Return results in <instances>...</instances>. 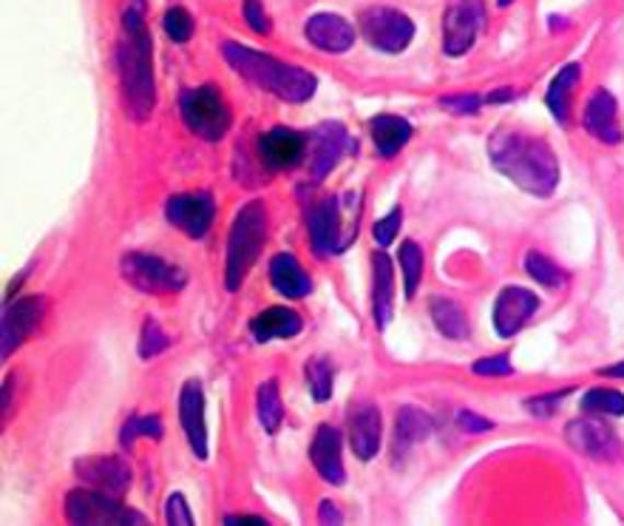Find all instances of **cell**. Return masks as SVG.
Returning a JSON list of instances; mask_svg holds the SVG:
<instances>
[{
    "label": "cell",
    "instance_id": "6da1fadb",
    "mask_svg": "<svg viewBox=\"0 0 624 526\" xmlns=\"http://www.w3.org/2000/svg\"><path fill=\"white\" fill-rule=\"evenodd\" d=\"M492 165L513 185L534 197H551L559 185V162L554 148L534 134L497 128L488 140Z\"/></svg>",
    "mask_w": 624,
    "mask_h": 526
},
{
    "label": "cell",
    "instance_id": "7a4b0ae2",
    "mask_svg": "<svg viewBox=\"0 0 624 526\" xmlns=\"http://www.w3.org/2000/svg\"><path fill=\"white\" fill-rule=\"evenodd\" d=\"M117 75L125 108L134 119H148L157 103L151 64V37L146 28V9L125 7L123 41L117 46Z\"/></svg>",
    "mask_w": 624,
    "mask_h": 526
},
{
    "label": "cell",
    "instance_id": "3957f363",
    "mask_svg": "<svg viewBox=\"0 0 624 526\" xmlns=\"http://www.w3.org/2000/svg\"><path fill=\"white\" fill-rule=\"evenodd\" d=\"M222 55L228 60V66L236 75H242L247 83L258 85L264 92L276 94L278 100L285 103L301 105L307 100H312L315 89H319V80L315 75H310L301 66L281 64L276 57L264 55V52H253L242 43H222Z\"/></svg>",
    "mask_w": 624,
    "mask_h": 526
},
{
    "label": "cell",
    "instance_id": "277c9868",
    "mask_svg": "<svg viewBox=\"0 0 624 526\" xmlns=\"http://www.w3.org/2000/svg\"><path fill=\"white\" fill-rule=\"evenodd\" d=\"M267 242V210L262 199H250L239 208L228 233V260H224V288L233 294L244 285L250 267L262 256Z\"/></svg>",
    "mask_w": 624,
    "mask_h": 526
},
{
    "label": "cell",
    "instance_id": "5b68a950",
    "mask_svg": "<svg viewBox=\"0 0 624 526\" xmlns=\"http://www.w3.org/2000/svg\"><path fill=\"white\" fill-rule=\"evenodd\" d=\"M361 208V194H347V197H326L307 210V225H310L312 251L319 256H338L347 251L355 239L358 217L344 219L347 214Z\"/></svg>",
    "mask_w": 624,
    "mask_h": 526
},
{
    "label": "cell",
    "instance_id": "8992f818",
    "mask_svg": "<svg viewBox=\"0 0 624 526\" xmlns=\"http://www.w3.org/2000/svg\"><path fill=\"white\" fill-rule=\"evenodd\" d=\"M180 114L190 132L205 142H219L228 137L233 117L224 105L222 94L216 85H196L180 94Z\"/></svg>",
    "mask_w": 624,
    "mask_h": 526
},
{
    "label": "cell",
    "instance_id": "52a82bcc",
    "mask_svg": "<svg viewBox=\"0 0 624 526\" xmlns=\"http://www.w3.org/2000/svg\"><path fill=\"white\" fill-rule=\"evenodd\" d=\"M66 521L69 524L91 526V524H125V526H146L148 518L131 506H125L117 495L100 490H74L66 495Z\"/></svg>",
    "mask_w": 624,
    "mask_h": 526
},
{
    "label": "cell",
    "instance_id": "ba28073f",
    "mask_svg": "<svg viewBox=\"0 0 624 526\" xmlns=\"http://www.w3.org/2000/svg\"><path fill=\"white\" fill-rule=\"evenodd\" d=\"M119 271H123V279L128 282L131 288H137L139 294L148 296L180 294L187 282V274L182 267L171 265L167 260H160V256L142 251L125 253L123 262H119Z\"/></svg>",
    "mask_w": 624,
    "mask_h": 526
},
{
    "label": "cell",
    "instance_id": "9c48e42d",
    "mask_svg": "<svg viewBox=\"0 0 624 526\" xmlns=\"http://www.w3.org/2000/svg\"><path fill=\"white\" fill-rule=\"evenodd\" d=\"M361 32L372 49L383 55H401L415 37V23L401 9L372 7L361 12Z\"/></svg>",
    "mask_w": 624,
    "mask_h": 526
},
{
    "label": "cell",
    "instance_id": "30bf717a",
    "mask_svg": "<svg viewBox=\"0 0 624 526\" xmlns=\"http://www.w3.org/2000/svg\"><path fill=\"white\" fill-rule=\"evenodd\" d=\"M486 26L483 0H451L443 14V52L449 57H463Z\"/></svg>",
    "mask_w": 624,
    "mask_h": 526
},
{
    "label": "cell",
    "instance_id": "8fae6325",
    "mask_svg": "<svg viewBox=\"0 0 624 526\" xmlns=\"http://www.w3.org/2000/svg\"><path fill=\"white\" fill-rule=\"evenodd\" d=\"M43 313H46V299L37 294L21 296L9 308H3V322H0V356H3V362L41 328Z\"/></svg>",
    "mask_w": 624,
    "mask_h": 526
},
{
    "label": "cell",
    "instance_id": "7c38bea8",
    "mask_svg": "<svg viewBox=\"0 0 624 526\" xmlns=\"http://www.w3.org/2000/svg\"><path fill=\"white\" fill-rule=\"evenodd\" d=\"M347 151H355L353 137L340 123H324L310 134L307 140V157H310V176L324 180L333 174V169L344 160Z\"/></svg>",
    "mask_w": 624,
    "mask_h": 526
},
{
    "label": "cell",
    "instance_id": "4fadbf2b",
    "mask_svg": "<svg viewBox=\"0 0 624 526\" xmlns=\"http://www.w3.org/2000/svg\"><path fill=\"white\" fill-rule=\"evenodd\" d=\"M167 222L174 225L176 231H182L190 239H201L210 231V225L216 219V205L210 194L205 191H194V194H176L165 203Z\"/></svg>",
    "mask_w": 624,
    "mask_h": 526
},
{
    "label": "cell",
    "instance_id": "5bb4252c",
    "mask_svg": "<svg viewBox=\"0 0 624 526\" xmlns=\"http://www.w3.org/2000/svg\"><path fill=\"white\" fill-rule=\"evenodd\" d=\"M74 472L80 481H85L89 487L100 492H108V495H125L128 487H131V467L123 456H85L80 461H74Z\"/></svg>",
    "mask_w": 624,
    "mask_h": 526
},
{
    "label": "cell",
    "instance_id": "9a60e30c",
    "mask_svg": "<svg viewBox=\"0 0 624 526\" xmlns=\"http://www.w3.org/2000/svg\"><path fill=\"white\" fill-rule=\"evenodd\" d=\"M536 308H540V299L528 288L511 285V288L499 290L497 302H494V330H497V336H517L528 324V319L536 313Z\"/></svg>",
    "mask_w": 624,
    "mask_h": 526
},
{
    "label": "cell",
    "instance_id": "2e32d148",
    "mask_svg": "<svg viewBox=\"0 0 624 526\" xmlns=\"http://www.w3.org/2000/svg\"><path fill=\"white\" fill-rule=\"evenodd\" d=\"M258 157L270 171H290L296 165H301V160L307 157V137H301L299 132L292 128H270V132L262 134L258 140Z\"/></svg>",
    "mask_w": 624,
    "mask_h": 526
},
{
    "label": "cell",
    "instance_id": "e0dca14e",
    "mask_svg": "<svg viewBox=\"0 0 624 526\" xmlns=\"http://www.w3.org/2000/svg\"><path fill=\"white\" fill-rule=\"evenodd\" d=\"M180 424L194 456L205 461L208 458V424H205V396H201V387L196 379L182 385Z\"/></svg>",
    "mask_w": 624,
    "mask_h": 526
},
{
    "label": "cell",
    "instance_id": "ac0fdd59",
    "mask_svg": "<svg viewBox=\"0 0 624 526\" xmlns=\"http://www.w3.org/2000/svg\"><path fill=\"white\" fill-rule=\"evenodd\" d=\"M565 438L570 447L593 461H611L619 456V442L613 438L611 427H604L599 419H576L565 427Z\"/></svg>",
    "mask_w": 624,
    "mask_h": 526
},
{
    "label": "cell",
    "instance_id": "d6986e66",
    "mask_svg": "<svg viewBox=\"0 0 624 526\" xmlns=\"http://www.w3.org/2000/svg\"><path fill=\"white\" fill-rule=\"evenodd\" d=\"M304 35L312 46H319L321 52H330V55H344L358 41V32H355L353 23L335 12L312 14L304 26Z\"/></svg>",
    "mask_w": 624,
    "mask_h": 526
},
{
    "label": "cell",
    "instance_id": "ffe728a7",
    "mask_svg": "<svg viewBox=\"0 0 624 526\" xmlns=\"http://www.w3.org/2000/svg\"><path fill=\"white\" fill-rule=\"evenodd\" d=\"M619 103L608 89H597L585 105L582 126L593 140L604 146H619L622 142V126H619Z\"/></svg>",
    "mask_w": 624,
    "mask_h": 526
},
{
    "label": "cell",
    "instance_id": "44dd1931",
    "mask_svg": "<svg viewBox=\"0 0 624 526\" xmlns=\"http://www.w3.org/2000/svg\"><path fill=\"white\" fill-rule=\"evenodd\" d=\"M340 447H344V435L335 427H330V424H321L310 444L312 467H315V472L324 478L326 484L333 487H340L344 484V478H347V472H344V458H340Z\"/></svg>",
    "mask_w": 624,
    "mask_h": 526
},
{
    "label": "cell",
    "instance_id": "7402d4cb",
    "mask_svg": "<svg viewBox=\"0 0 624 526\" xmlns=\"http://www.w3.org/2000/svg\"><path fill=\"white\" fill-rule=\"evenodd\" d=\"M349 447L361 461H372L381 449V435H383V421H381V410L374 404H358L349 413Z\"/></svg>",
    "mask_w": 624,
    "mask_h": 526
},
{
    "label": "cell",
    "instance_id": "603a6c76",
    "mask_svg": "<svg viewBox=\"0 0 624 526\" xmlns=\"http://www.w3.org/2000/svg\"><path fill=\"white\" fill-rule=\"evenodd\" d=\"M372 313L378 330H386L395 316V267L386 251H374L372 256Z\"/></svg>",
    "mask_w": 624,
    "mask_h": 526
},
{
    "label": "cell",
    "instance_id": "cb8c5ba5",
    "mask_svg": "<svg viewBox=\"0 0 624 526\" xmlns=\"http://www.w3.org/2000/svg\"><path fill=\"white\" fill-rule=\"evenodd\" d=\"M270 285L287 299H307L312 294V279L307 267L292 253H276L270 260Z\"/></svg>",
    "mask_w": 624,
    "mask_h": 526
},
{
    "label": "cell",
    "instance_id": "d4e9b609",
    "mask_svg": "<svg viewBox=\"0 0 624 526\" xmlns=\"http://www.w3.org/2000/svg\"><path fill=\"white\" fill-rule=\"evenodd\" d=\"M304 322H301V316L290 308H267L262 310L258 316H253V322H250V333L256 339L258 344L264 342H273V339H292L299 336Z\"/></svg>",
    "mask_w": 624,
    "mask_h": 526
},
{
    "label": "cell",
    "instance_id": "484cf974",
    "mask_svg": "<svg viewBox=\"0 0 624 526\" xmlns=\"http://www.w3.org/2000/svg\"><path fill=\"white\" fill-rule=\"evenodd\" d=\"M369 132H372V142L383 160H392L395 155H401V148L412 137L409 119L397 117V114H378V117H372Z\"/></svg>",
    "mask_w": 624,
    "mask_h": 526
},
{
    "label": "cell",
    "instance_id": "4316f807",
    "mask_svg": "<svg viewBox=\"0 0 624 526\" xmlns=\"http://www.w3.org/2000/svg\"><path fill=\"white\" fill-rule=\"evenodd\" d=\"M429 313H431L435 328L440 330L446 339L463 342V339H469V333H472V324H469V319H465V310L460 308V305L451 302V299H443V296L431 299Z\"/></svg>",
    "mask_w": 624,
    "mask_h": 526
},
{
    "label": "cell",
    "instance_id": "83f0119b",
    "mask_svg": "<svg viewBox=\"0 0 624 526\" xmlns=\"http://www.w3.org/2000/svg\"><path fill=\"white\" fill-rule=\"evenodd\" d=\"M576 83H579V66L568 64V66H562L559 75H556V78L551 80V85H548L545 103H548L551 114H554L559 126H565V123H568L570 92L576 89Z\"/></svg>",
    "mask_w": 624,
    "mask_h": 526
},
{
    "label": "cell",
    "instance_id": "f1b7e54d",
    "mask_svg": "<svg viewBox=\"0 0 624 526\" xmlns=\"http://www.w3.org/2000/svg\"><path fill=\"white\" fill-rule=\"evenodd\" d=\"M256 408L264 433L276 435L278 427H281V421H285V401H281V387H278L276 379L264 381V385L258 387Z\"/></svg>",
    "mask_w": 624,
    "mask_h": 526
},
{
    "label": "cell",
    "instance_id": "f546056e",
    "mask_svg": "<svg viewBox=\"0 0 624 526\" xmlns=\"http://www.w3.org/2000/svg\"><path fill=\"white\" fill-rule=\"evenodd\" d=\"M435 430V421L424 413V410L417 408H403L397 413V442L403 447H415V444L426 442Z\"/></svg>",
    "mask_w": 624,
    "mask_h": 526
},
{
    "label": "cell",
    "instance_id": "4dcf8cb0",
    "mask_svg": "<svg viewBox=\"0 0 624 526\" xmlns=\"http://www.w3.org/2000/svg\"><path fill=\"white\" fill-rule=\"evenodd\" d=\"M397 260L403 267V288H406V299H415L417 288H420V279H424V251L417 242H403L401 251H397Z\"/></svg>",
    "mask_w": 624,
    "mask_h": 526
},
{
    "label": "cell",
    "instance_id": "1f68e13d",
    "mask_svg": "<svg viewBox=\"0 0 624 526\" xmlns=\"http://www.w3.org/2000/svg\"><path fill=\"white\" fill-rule=\"evenodd\" d=\"M333 381H335V370L330 365V358H310L307 362V385H310L312 399L324 404V401L333 399Z\"/></svg>",
    "mask_w": 624,
    "mask_h": 526
},
{
    "label": "cell",
    "instance_id": "d6a6232c",
    "mask_svg": "<svg viewBox=\"0 0 624 526\" xmlns=\"http://www.w3.org/2000/svg\"><path fill=\"white\" fill-rule=\"evenodd\" d=\"M525 271L531 274V279H536L540 285H545V288H562L565 279H568V274H565L556 262H551L548 256L540 251H528Z\"/></svg>",
    "mask_w": 624,
    "mask_h": 526
},
{
    "label": "cell",
    "instance_id": "836d02e7",
    "mask_svg": "<svg viewBox=\"0 0 624 526\" xmlns=\"http://www.w3.org/2000/svg\"><path fill=\"white\" fill-rule=\"evenodd\" d=\"M582 410L590 415H624V396L619 390H590L582 396Z\"/></svg>",
    "mask_w": 624,
    "mask_h": 526
},
{
    "label": "cell",
    "instance_id": "e575fe53",
    "mask_svg": "<svg viewBox=\"0 0 624 526\" xmlns=\"http://www.w3.org/2000/svg\"><path fill=\"white\" fill-rule=\"evenodd\" d=\"M162 28H165V35L174 43H187L194 37V18L182 7L167 9L165 18H162Z\"/></svg>",
    "mask_w": 624,
    "mask_h": 526
},
{
    "label": "cell",
    "instance_id": "d590c367",
    "mask_svg": "<svg viewBox=\"0 0 624 526\" xmlns=\"http://www.w3.org/2000/svg\"><path fill=\"white\" fill-rule=\"evenodd\" d=\"M167 336H165V330L157 324V319H146V324H142V333H139V347H137V353H139V358H153V356H160L162 351L167 347Z\"/></svg>",
    "mask_w": 624,
    "mask_h": 526
},
{
    "label": "cell",
    "instance_id": "8d00e7d4",
    "mask_svg": "<svg viewBox=\"0 0 624 526\" xmlns=\"http://www.w3.org/2000/svg\"><path fill=\"white\" fill-rule=\"evenodd\" d=\"M162 433H165V430H162L160 419H151V415H134V419L125 421L123 444L125 447H131L137 435H146V438H151V442H160Z\"/></svg>",
    "mask_w": 624,
    "mask_h": 526
},
{
    "label": "cell",
    "instance_id": "74e56055",
    "mask_svg": "<svg viewBox=\"0 0 624 526\" xmlns=\"http://www.w3.org/2000/svg\"><path fill=\"white\" fill-rule=\"evenodd\" d=\"M401 222H403V210L401 208L389 210L386 217L374 222V228H372L374 242H378V245H381V248L392 245V239H395L397 231H401Z\"/></svg>",
    "mask_w": 624,
    "mask_h": 526
},
{
    "label": "cell",
    "instance_id": "f35d334b",
    "mask_svg": "<svg viewBox=\"0 0 624 526\" xmlns=\"http://www.w3.org/2000/svg\"><path fill=\"white\" fill-rule=\"evenodd\" d=\"M165 518H167V524H171V526H190V524H194L190 506H187V501H185V495H182V492H174V495L167 499Z\"/></svg>",
    "mask_w": 624,
    "mask_h": 526
},
{
    "label": "cell",
    "instance_id": "ab89813d",
    "mask_svg": "<svg viewBox=\"0 0 624 526\" xmlns=\"http://www.w3.org/2000/svg\"><path fill=\"white\" fill-rule=\"evenodd\" d=\"M244 21L258 35H270V18L264 12L262 0H244Z\"/></svg>",
    "mask_w": 624,
    "mask_h": 526
},
{
    "label": "cell",
    "instance_id": "60d3db41",
    "mask_svg": "<svg viewBox=\"0 0 624 526\" xmlns=\"http://www.w3.org/2000/svg\"><path fill=\"white\" fill-rule=\"evenodd\" d=\"M472 370L477 376H511L513 367L508 362V356H492V358H477L472 365Z\"/></svg>",
    "mask_w": 624,
    "mask_h": 526
},
{
    "label": "cell",
    "instance_id": "b9f144b4",
    "mask_svg": "<svg viewBox=\"0 0 624 526\" xmlns=\"http://www.w3.org/2000/svg\"><path fill=\"white\" fill-rule=\"evenodd\" d=\"M440 105L451 114H474L483 105V98L479 94H454V98L440 100Z\"/></svg>",
    "mask_w": 624,
    "mask_h": 526
},
{
    "label": "cell",
    "instance_id": "7bdbcfd3",
    "mask_svg": "<svg viewBox=\"0 0 624 526\" xmlns=\"http://www.w3.org/2000/svg\"><path fill=\"white\" fill-rule=\"evenodd\" d=\"M570 390H559V393H554V396H536V399H528L525 401V410H531L534 415H554L556 410H559V404H562V399L568 396Z\"/></svg>",
    "mask_w": 624,
    "mask_h": 526
},
{
    "label": "cell",
    "instance_id": "ee69618b",
    "mask_svg": "<svg viewBox=\"0 0 624 526\" xmlns=\"http://www.w3.org/2000/svg\"><path fill=\"white\" fill-rule=\"evenodd\" d=\"M458 427L463 430V433H486V430L494 427V421L483 419V415H477L474 410H460Z\"/></svg>",
    "mask_w": 624,
    "mask_h": 526
},
{
    "label": "cell",
    "instance_id": "f6af8a7d",
    "mask_svg": "<svg viewBox=\"0 0 624 526\" xmlns=\"http://www.w3.org/2000/svg\"><path fill=\"white\" fill-rule=\"evenodd\" d=\"M319 518H321V524H330V526H338L340 524V513H338V510H335L333 501H321Z\"/></svg>",
    "mask_w": 624,
    "mask_h": 526
},
{
    "label": "cell",
    "instance_id": "bcb514c9",
    "mask_svg": "<svg viewBox=\"0 0 624 526\" xmlns=\"http://www.w3.org/2000/svg\"><path fill=\"white\" fill-rule=\"evenodd\" d=\"M224 524L228 526H267V521L258 518V515H228Z\"/></svg>",
    "mask_w": 624,
    "mask_h": 526
},
{
    "label": "cell",
    "instance_id": "7dc6e473",
    "mask_svg": "<svg viewBox=\"0 0 624 526\" xmlns=\"http://www.w3.org/2000/svg\"><path fill=\"white\" fill-rule=\"evenodd\" d=\"M506 100H513L511 89H497V92H494V94H488L486 103H506Z\"/></svg>",
    "mask_w": 624,
    "mask_h": 526
},
{
    "label": "cell",
    "instance_id": "c3c4849f",
    "mask_svg": "<svg viewBox=\"0 0 624 526\" xmlns=\"http://www.w3.org/2000/svg\"><path fill=\"white\" fill-rule=\"evenodd\" d=\"M602 376H619V379H624V362H619V365H611V367H604Z\"/></svg>",
    "mask_w": 624,
    "mask_h": 526
},
{
    "label": "cell",
    "instance_id": "681fc988",
    "mask_svg": "<svg viewBox=\"0 0 624 526\" xmlns=\"http://www.w3.org/2000/svg\"><path fill=\"white\" fill-rule=\"evenodd\" d=\"M513 0H497V7H511Z\"/></svg>",
    "mask_w": 624,
    "mask_h": 526
}]
</instances>
